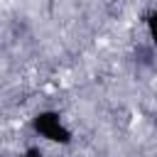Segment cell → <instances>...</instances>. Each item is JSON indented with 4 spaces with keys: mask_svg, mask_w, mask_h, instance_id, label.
Wrapping results in <instances>:
<instances>
[{
    "mask_svg": "<svg viewBox=\"0 0 157 157\" xmlns=\"http://www.w3.org/2000/svg\"><path fill=\"white\" fill-rule=\"evenodd\" d=\"M147 29H150V37H152V42L157 44V10L147 15Z\"/></svg>",
    "mask_w": 157,
    "mask_h": 157,
    "instance_id": "cell-2",
    "label": "cell"
},
{
    "mask_svg": "<svg viewBox=\"0 0 157 157\" xmlns=\"http://www.w3.org/2000/svg\"><path fill=\"white\" fill-rule=\"evenodd\" d=\"M25 157H42V155H39V150H34V147H32V150H27V155H25Z\"/></svg>",
    "mask_w": 157,
    "mask_h": 157,
    "instance_id": "cell-3",
    "label": "cell"
},
{
    "mask_svg": "<svg viewBox=\"0 0 157 157\" xmlns=\"http://www.w3.org/2000/svg\"><path fill=\"white\" fill-rule=\"evenodd\" d=\"M32 130L49 142H59V145L71 142V130L66 128V123L61 120V115L56 110H39L32 118Z\"/></svg>",
    "mask_w": 157,
    "mask_h": 157,
    "instance_id": "cell-1",
    "label": "cell"
}]
</instances>
